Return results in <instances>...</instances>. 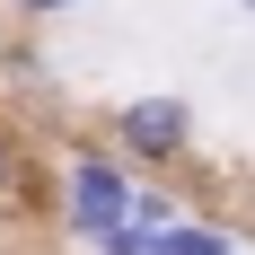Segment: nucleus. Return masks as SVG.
Segmentation results:
<instances>
[{
  "label": "nucleus",
  "instance_id": "4",
  "mask_svg": "<svg viewBox=\"0 0 255 255\" xmlns=\"http://www.w3.org/2000/svg\"><path fill=\"white\" fill-rule=\"evenodd\" d=\"M0 79H9V88H44V44H26V35H9V44H0Z\"/></svg>",
  "mask_w": 255,
  "mask_h": 255
},
{
  "label": "nucleus",
  "instance_id": "6",
  "mask_svg": "<svg viewBox=\"0 0 255 255\" xmlns=\"http://www.w3.org/2000/svg\"><path fill=\"white\" fill-rule=\"evenodd\" d=\"M132 220H141V229H176V220H185V203H176V194H167V185H141V194H132Z\"/></svg>",
  "mask_w": 255,
  "mask_h": 255
},
{
  "label": "nucleus",
  "instance_id": "8",
  "mask_svg": "<svg viewBox=\"0 0 255 255\" xmlns=\"http://www.w3.org/2000/svg\"><path fill=\"white\" fill-rule=\"evenodd\" d=\"M150 247H158V238L141 229V220H124V229H115V238H97L88 255H150Z\"/></svg>",
  "mask_w": 255,
  "mask_h": 255
},
{
  "label": "nucleus",
  "instance_id": "9",
  "mask_svg": "<svg viewBox=\"0 0 255 255\" xmlns=\"http://www.w3.org/2000/svg\"><path fill=\"white\" fill-rule=\"evenodd\" d=\"M238 9H247V18H255V0H238Z\"/></svg>",
  "mask_w": 255,
  "mask_h": 255
},
{
  "label": "nucleus",
  "instance_id": "7",
  "mask_svg": "<svg viewBox=\"0 0 255 255\" xmlns=\"http://www.w3.org/2000/svg\"><path fill=\"white\" fill-rule=\"evenodd\" d=\"M0 9H9L18 26H53V18H71L79 0H0Z\"/></svg>",
  "mask_w": 255,
  "mask_h": 255
},
{
  "label": "nucleus",
  "instance_id": "2",
  "mask_svg": "<svg viewBox=\"0 0 255 255\" xmlns=\"http://www.w3.org/2000/svg\"><path fill=\"white\" fill-rule=\"evenodd\" d=\"M106 141H115L132 167H176V158H194V106H185L176 88L124 97L115 115H106Z\"/></svg>",
  "mask_w": 255,
  "mask_h": 255
},
{
  "label": "nucleus",
  "instance_id": "5",
  "mask_svg": "<svg viewBox=\"0 0 255 255\" xmlns=\"http://www.w3.org/2000/svg\"><path fill=\"white\" fill-rule=\"evenodd\" d=\"M9 211H26V150H18V132H0V220Z\"/></svg>",
  "mask_w": 255,
  "mask_h": 255
},
{
  "label": "nucleus",
  "instance_id": "1",
  "mask_svg": "<svg viewBox=\"0 0 255 255\" xmlns=\"http://www.w3.org/2000/svg\"><path fill=\"white\" fill-rule=\"evenodd\" d=\"M132 194H141V167H132L115 141H79V150L62 158V229H71L79 247H97V238L124 229Z\"/></svg>",
  "mask_w": 255,
  "mask_h": 255
},
{
  "label": "nucleus",
  "instance_id": "3",
  "mask_svg": "<svg viewBox=\"0 0 255 255\" xmlns=\"http://www.w3.org/2000/svg\"><path fill=\"white\" fill-rule=\"evenodd\" d=\"M150 255H238V238L220 229V220H194V211H185L176 229H158V247Z\"/></svg>",
  "mask_w": 255,
  "mask_h": 255
}]
</instances>
